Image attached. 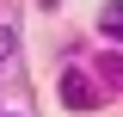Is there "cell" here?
Wrapping results in <instances>:
<instances>
[{
  "label": "cell",
  "mask_w": 123,
  "mask_h": 117,
  "mask_svg": "<svg viewBox=\"0 0 123 117\" xmlns=\"http://www.w3.org/2000/svg\"><path fill=\"white\" fill-rule=\"evenodd\" d=\"M62 99L74 105V111H86V105H98V99H92V80H86L80 68H68V74H62Z\"/></svg>",
  "instance_id": "obj_1"
},
{
  "label": "cell",
  "mask_w": 123,
  "mask_h": 117,
  "mask_svg": "<svg viewBox=\"0 0 123 117\" xmlns=\"http://www.w3.org/2000/svg\"><path fill=\"white\" fill-rule=\"evenodd\" d=\"M0 117H12V111H0Z\"/></svg>",
  "instance_id": "obj_4"
},
{
  "label": "cell",
  "mask_w": 123,
  "mask_h": 117,
  "mask_svg": "<svg viewBox=\"0 0 123 117\" xmlns=\"http://www.w3.org/2000/svg\"><path fill=\"white\" fill-rule=\"evenodd\" d=\"M12 49H18V31H12V25H0V74H6V62H12Z\"/></svg>",
  "instance_id": "obj_3"
},
{
  "label": "cell",
  "mask_w": 123,
  "mask_h": 117,
  "mask_svg": "<svg viewBox=\"0 0 123 117\" xmlns=\"http://www.w3.org/2000/svg\"><path fill=\"white\" fill-rule=\"evenodd\" d=\"M98 31H105V37H117V43H123V0H111L105 13H98Z\"/></svg>",
  "instance_id": "obj_2"
}]
</instances>
